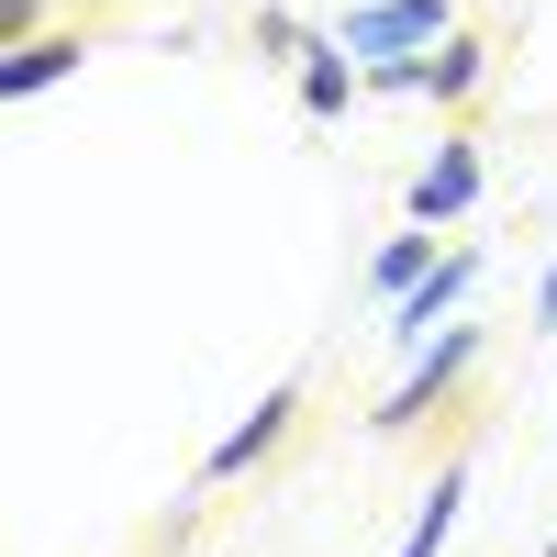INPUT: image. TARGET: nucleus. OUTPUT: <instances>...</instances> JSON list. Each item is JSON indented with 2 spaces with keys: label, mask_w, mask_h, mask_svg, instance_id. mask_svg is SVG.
<instances>
[{
  "label": "nucleus",
  "mask_w": 557,
  "mask_h": 557,
  "mask_svg": "<svg viewBox=\"0 0 557 557\" xmlns=\"http://www.w3.org/2000/svg\"><path fill=\"white\" fill-rule=\"evenodd\" d=\"M457 23H446V0H368V12H346V57H380V67H401L412 45H446Z\"/></svg>",
  "instance_id": "obj_1"
},
{
  "label": "nucleus",
  "mask_w": 557,
  "mask_h": 557,
  "mask_svg": "<svg viewBox=\"0 0 557 557\" xmlns=\"http://www.w3.org/2000/svg\"><path fill=\"white\" fill-rule=\"evenodd\" d=\"M290 424H301V380H278V391H268V401L246 412V424H235V435H223V446L201 457V480L223 491V480H246V469H268V457L290 446Z\"/></svg>",
  "instance_id": "obj_2"
},
{
  "label": "nucleus",
  "mask_w": 557,
  "mask_h": 557,
  "mask_svg": "<svg viewBox=\"0 0 557 557\" xmlns=\"http://www.w3.org/2000/svg\"><path fill=\"white\" fill-rule=\"evenodd\" d=\"M469 357H480V323H446V335H435L424 357H412V380H401V391H391L380 412H368V424H380V435L424 424V412H435V391H446V380H457V368H469Z\"/></svg>",
  "instance_id": "obj_3"
},
{
  "label": "nucleus",
  "mask_w": 557,
  "mask_h": 557,
  "mask_svg": "<svg viewBox=\"0 0 557 557\" xmlns=\"http://www.w3.org/2000/svg\"><path fill=\"white\" fill-rule=\"evenodd\" d=\"M469 201H480V134H446V146L412 168V223L435 235V223H457Z\"/></svg>",
  "instance_id": "obj_4"
},
{
  "label": "nucleus",
  "mask_w": 557,
  "mask_h": 557,
  "mask_svg": "<svg viewBox=\"0 0 557 557\" xmlns=\"http://www.w3.org/2000/svg\"><path fill=\"white\" fill-rule=\"evenodd\" d=\"M480 67H491L480 45H469V34H446L435 57H401V67H368V89H435V101H457V89H480Z\"/></svg>",
  "instance_id": "obj_5"
},
{
  "label": "nucleus",
  "mask_w": 557,
  "mask_h": 557,
  "mask_svg": "<svg viewBox=\"0 0 557 557\" xmlns=\"http://www.w3.org/2000/svg\"><path fill=\"white\" fill-rule=\"evenodd\" d=\"M78 57H89V34H34V45H12V57H0V101H34V89L78 78Z\"/></svg>",
  "instance_id": "obj_6"
},
{
  "label": "nucleus",
  "mask_w": 557,
  "mask_h": 557,
  "mask_svg": "<svg viewBox=\"0 0 557 557\" xmlns=\"http://www.w3.org/2000/svg\"><path fill=\"white\" fill-rule=\"evenodd\" d=\"M469 278H480V246L435 257V278H424V290H412V301L391 312V335H401V346H424V335H435V312H457V301H469Z\"/></svg>",
  "instance_id": "obj_7"
},
{
  "label": "nucleus",
  "mask_w": 557,
  "mask_h": 557,
  "mask_svg": "<svg viewBox=\"0 0 557 557\" xmlns=\"http://www.w3.org/2000/svg\"><path fill=\"white\" fill-rule=\"evenodd\" d=\"M457 513H469V469H446V480L424 491V513H412V535H401L391 557H446V535H457Z\"/></svg>",
  "instance_id": "obj_8"
},
{
  "label": "nucleus",
  "mask_w": 557,
  "mask_h": 557,
  "mask_svg": "<svg viewBox=\"0 0 557 557\" xmlns=\"http://www.w3.org/2000/svg\"><path fill=\"white\" fill-rule=\"evenodd\" d=\"M368 278H380L391 301H412V290H424V278H435V235H424V223H412V235H391L380 257H368Z\"/></svg>",
  "instance_id": "obj_9"
},
{
  "label": "nucleus",
  "mask_w": 557,
  "mask_h": 557,
  "mask_svg": "<svg viewBox=\"0 0 557 557\" xmlns=\"http://www.w3.org/2000/svg\"><path fill=\"white\" fill-rule=\"evenodd\" d=\"M346 101H357V67H346V45L301 57V112H346Z\"/></svg>",
  "instance_id": "obj_10"
},
{
  "label": "nucleus",
  "mask_w": 557,
  "mask_h": 557,
  "mask_svg": "<svg viewBox=\"0 0 557 557\" xmlns=\"http://www.w3.org/2000/svg\"><path fill=\"white\" fill-rule=\"evenodd\" d=\"M535 323H557V268H546V290H535Z\"/></svg>",
  "instance_id": "obj_11"
},
{
  "label": "nucleus",
  "mask_w": 557,
  "mask_h": 557,
  "mask_svg": "<svg viewBox=\"0 0 557 557\" xmlns=\"http://www.w3.org/2000/svg\"><path fill=\"white\" fill-rule=\"evenodd\" d=\"M546 557H557V546H546Z\"/></svg>",
  "instance_id": "obj_12"
}]
</instances>
